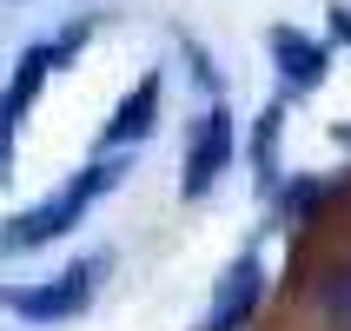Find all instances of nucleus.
I'll use <instances>...</instances> for the list:
<instances>
[{
  "label": "nucleus",
  "instance_id": "f257e3e1",
  "mask_svg": "<svg viewBox=\"0 0 351 331\" xmlns=\"http://www.w3.org/2000/svg\"><path fill=\"white\" fill-rule=\"evenodd\" d=\"M119 179H126V159H86L60 193H47L40 206H27V212H14L0 225V252H34V245H53L60 232L86 225V212L113 193Z\"/></svg>",
  "mask_w": 351,
  "mask_h": 331
},
{
  "label": "nucleus",
  "instance_id": "423d86ee",
  "mask_svg": "<svg viewBox=\"0 0 351 331\" xmlns=\"http://www.w3.org/2000/svg\"><path fill=\"white\" fill-rule=\"evenodd\" d=\"M153 126H159V73H146V79L133 86V93H126V99L113 106V119H106L99 146H106V153L119 159L126 146H133V139H146V133H153Z\"/></svg>",
  "mask_w": 351,
  "mask_h": 331
},
{
  "label": "nucleus",
  "instance_id": "9d476101",
  "mask_svg": "<svg viewBox=\"0 0 351 331\" xmlns=\"http://www.w3.org/2000/svg\"><path fill=\"white\" fill-rule=\"evenodd\" d=\"M14 133H20V113L0 99V186H7V173H14Z\"/></svg>",
  "mask_w": 351,
  "mask_h": 331
},
{
  "label": "nucleus",
  "instance_id": "9b49d317",
  "mask_svg": "<svg viewBox=\"0 0 351 331\" xmlns=\"http://www.w3.org/2000/svg\"><path fill=\"white\" fill-rule=\"evenodd\" d=\"M332 34H338V40L351 47V7H332Z\"/></svg>",
  "mask_w": 351,
  "mask_h": 331
},
{
  "label": "nucleus",
  "instance_id": "39448f33",
  "mask_svg": "<svg viewBox=\"0 0 351 331\" xmlns=\"http://www.w3.org/2000/svg\"><path fill=\"white\" fill-rule=\"evenodd\" d=\"M265 47H272V66H278V79H285L292 93H318V86H325V66H332L325 40L298 34V27H272Z\"/></svg>",
  "mask_w": 351,
  "mask_h": 331
},
{
  "label": "nucleus",
  "instance_id": "7ed1b4c3",
  "mask_svg": "<svg viewBox=\"0 0 351 331\" xmlns=\"http://www.w3.org/2000/svg\"><path fill=\"white\" fill-rule=\"evenodd\" d=\"M232 153H239L232 106L213 99V106L193 119V133H186V173H179V193H186V199H206V193L219 186V173L232 166Z\"/></svg>",
  "mask_w": 351,
  "mask_h": 331
},
{
  "label": "nucleus",
  "instance_id": "0eeeda50",
  "mask_svg": "<svg viewBox=\"0 0 351 331\" xmlns=\"http://www.w3.org/2000/svg\"><path fill=\"white\" fill-rule=\"evenodd\" d=\"M278 126H285V106H265L252 126V166H258V186L272 193L278 186Z\"/></svg>",
  "mask_w": 351,
  "mask_h": 331
},
{
  "label": "nucleus",
  "instance_id": "1a4fd4ad",
  "mask_svg": "<svg viewBox=\"0 0 351 331\" xmlns=\"http://www.w3.org/2000/svg\"><path fill=\"white\" fill-rule=\"evenodd\" d=\"M318 193H325V179H292L285 193H278V219H298V212H312Z\"/></svg>",
  "mask_w": 351,
  "mask_h": 331
},
{
  "label": "nucleus",
  "instance_id": "f03ea898",
  "mask_svg": "<svg viewBox=\"0 0 351 331\" xmlns=\"http://www.w3.org/2000/svg\"><path fill=\"white\" fill-rule=\"evenodd\" d=\"M99 272H106V252L80 258V265H66V272L40 278V285H0V312L27 318V325H60V318H80L86 305H93L99 292Z\"/></svg>",
  "mask_w": 351,
  "mask_h": 331
},
{
  "label": "nucleus",
  "instance_id": "6e6552de",
  "mask_svg": "<svg viewBox=\"0 0 351 331\" xmlns=\"http://www.w3.org/2000/svg\"><path fill=\"white\" fill-rule=\"evenodd\" d=\"M318 312H325L332 331H351V265L325 272V285H318Z\"/></svg>",
  "mask_w": 351,
  "mask_h": 331
},
{
  "label": "nucleus",
  "instance_id": "20e7f679",
  "mask_svg": "<svg viewBox=\"0 0 351 331\" xmlns=\"http://www.w3.org/2000/svg\"><path fill=\"white\" fill-rule=\"evenodd\" d=\"M258 298H265V258H258V245H245V252L219 272L213 305H206L199 331H245V325H252V312H258Z\"/></svg>",
  "mask_w": 351,
  "mask_h": 331
}]
</instances>
